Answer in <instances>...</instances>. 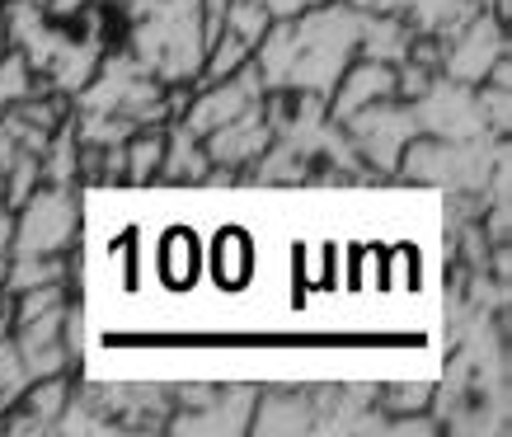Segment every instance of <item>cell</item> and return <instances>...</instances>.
I'll return each instance as SVG.
<instances>
[{
    "mask_svg": "<svg viewBox=\"0 0 512 437\" xmlns=\"http://www.w3.org/2000/svg\"><path fill=\"white\" fill-rule=\"evenodd\" d=\"M362 19L353 5H329V10H315V15L296 19V24H268V33L259 38L264 43V66L259 76L278 80L282 85H301V90L329 94L339 71L353 57L357 38H362Z\"/></svg>",
    "mask_w": 512,
    "mask_h": 437,
    "instance_id": "cell-1",
    "label": "cell"
},
{
    "mask_svg": "<svg viewBox=\"0 0 512 437\" xmlns=\"http://www.w3.org/2000/svg\"><path fill=\"white\" fill-rule=\"evenodd\" d=\"M141 71H156L160 80H188L207 62L202 43V5L198 0H151L137 29Z\"/></svg>",
    "mask_w": 512,
    "mask_h": 437,
    "instance_id": "cell-2",
    "label": "cell"
},
{
    "mask_svg": "<svg viewBox=\"0 0 512 437\" xmlns=\"http://www.w3.org/2000/svg\"><path fill=\"white\" fill-rule=\"evenodd\" d=\"M76 231V203L66 184H52L43 193H29L24 198V212L10 226V245H15V259H43V254H57Z\"/></svg>",
    "mask_w": 512,
    "mask_h": 437,
    "instance_id": "cell-3",
    "label": "cell"
},
{
    "mask_svg": "<svg viewBox=\"0 0 512 437\" xmlns=\"http://www.w3.org/2000/svg\"><path fill=\"white\" fill-rule=\"evenodd\" d=\"M395 85H400V71L395 62H353L343 66L339 80H334V118L348 123L357 118L362 109H372V104H386L395 99Z\"/></svg>",
    "mask_w": 512,
    "mask_h": 437,
    "instance_id": "cell-4",
    "label": "cell"
},
{
    "mask_svg": "<svg viewBox=\"0 0 512 437\" xmlns=\"http://www.w3.org/2000/svg\"><path fill=\"white\" fill-rule=\"evenodd\" d=\"M264 90V76L259 66H240L231 76H221V85L212 94H202L198 104L188 109V132H212V127L231 123L245 109H254V94Z\"/></svg>",
    "mask_w": 512,
    "mask_h": 437,
    "instance_id": "cell-5",
    "label": "cell"
},
{
    "mask_svg": "<svg viewBox=\"0 0 512 437\" xmlns=\"http://www.w3.org/2000/svg\"><path fill=\"white\" fill-rule=\"evenodd\" d=\"M498 57H503V29H498L494 19H489V10H484V15L470 19L466 33L451 43L447 71H451V80L475 85V80H489V71H494Z\"/></svg>",
    "mask_w": 512,
    "mask_h": 437,
    "instance_id": "cell-6",
    "label": "cell"
},
{
    "mask_svg": "<svg viewBox=\"0 0 512 437\" xmlns=\"http://www.w3.org/2000/svg\"><path fill=\"white\" fill-rule=\"evenodd\" d=\"M268 141V123L259 118V109H245L240 118L221 123L207 132V160H226V165H240V160L259 156Z\"/></svg>",
    "mask_w": 512,
    "mask_h": 437,
    "instance_id": "cell-7",
    "label": "cell"
},
{
    "mask_svg": "<svg viewBox=\"0 0 512 437\" xmlns=\"http://www.w3.org/2000/svg\"><path fill=\"white\" fill-rule=\"evenodd\" d=\"M160 160H165V137L160 132H141V137L127 141V156H123V174L132 184H146L160 174Z\"/></svg>",
    "mask_w": 512,
    "mask_h": 437,
    "instance_id": "cell-8",
    "label": "cell"
},
{
    "mask_svg": "<svg viewBox=\"0 0 512 437\" xmlns=\"http://www.w3.org/2000/svg\"><path fill=\"white\" fill-rule=\"evenodd\" d=\"M423 29H461L470 0H409Z\"/></svg>",
    "mask_w": 512,
    "mask_h": 437,
    "instance_id": "cell-9",
    "label": "cell"
}]
</instances>
